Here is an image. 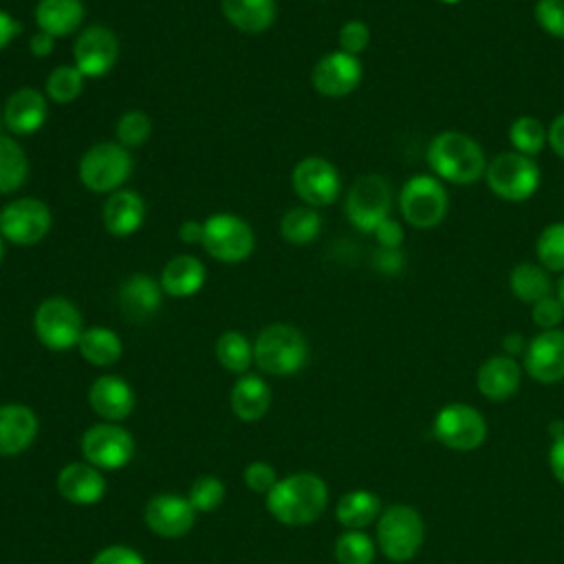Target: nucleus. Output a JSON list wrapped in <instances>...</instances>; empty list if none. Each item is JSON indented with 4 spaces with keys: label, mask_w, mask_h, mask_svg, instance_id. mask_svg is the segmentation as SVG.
<instances>
[{
    "label": "nucleus",
    "mask_w": 564,
    "mask_h": 564,
    "mask_svg": "<svg viewBox=\"0 0 564 564\" xmlns=\"http://www.w3.org/2000/svg\"><path fill=\"white\" fill-rule=\"evenodd\" d=\"M4 249H7V240H4L2 234H0V262H2V258H4Z\"/></svg>",
    "instance_id": "nucleus-57"
},
{
    "label": "nucleus",
    "mask_w": 564,
    "mask_h": 564,
    "mask_svg": "<svg viewBox=\"0 0 564 564\" xmlns=\"http://www.w3.org/2000/svg\"><path fill=\"white\" fill-rule=\"evenodd\" d=\"M555 295L562 300V304H564V273H562V278L557 280V289H555Z\"/></svg>",
    "instance_id": "nucleus-56"
},
{
    "label": "nucleus",
    "mask_w": 564,
    "mask_h": 564,
    "mask_svg": "<svg viewBox=\"0 0 564 564\" xmlns=\"http://www.w3.org/2000/svg\"><path fill=\"white\" fill-rule=\"evenodd\" d=\"M375 551V542L355 529H348L335 542V560L339 564H372Z\"/></svg>",
    "instance_id": "nucleus-40"
},
{
    "label": "nucleus",
    "mask_w": 564,
    "mask_h": 564,
    "mask_svg": "<svg viewBox=\"0 0 564 564\" xmlns=\"http://www.w3.org/2000/svg\"><path fill=\"white\" fill-rule=\"evenodd\" d=\"M225 20L242 33H264L278 18L275 0H220Z\"/></svg>",
    "instance_id": "nucleus-28"
},
{
    "label": "nucleus",
    "mask_w": 564,
    "mask_h": 564,
    "mask_svg": "<svg viewBox=\"0 0 564 564\" xmlns=\"http://www.w3.org/2000/svg\"><path fill=\"white\" fill-rule=\"evenodd\" d=\"M218 364L234 375H245L253 364V344L238 330H225L214 346Z\"/></svg>",
    "instance_id": "nucleus-35"
},
{
    "label": "nucleus",
    "mask_w": 564,
    "mask_h": 564,
    "mask_svg": "<svg viewBox=\"0 0 564 564\" xmlns=\"http://www.w3.org/2000/svg\"><path fill=\"white\" fill-rule=\"evenodd\" d=\"M79 355L97 368L115 366L121 359L123 344L119 335L106 326H88L79 337Z\"/></svg>",
    "instance_id": "nucleus-30"
},
{
    "label": "nucleus",
    "mask_w": 564,
    "mask_h": 564,
    "mask_svg": "<svg viewBox=\"0 0 564 564\" xmlns=\"http://www.w3.org/2000/svg\"><path fill=\"white\" fill-rule=\"evenodd\" d=\"M37 436V416L22 403L0 405V456L22 454Z\"/></svg>",
    "instance_id": "nucleus-24"
},
{
    "label": "nucleus",
    "mask_w": 564,
    "mask_h": 564,
    "mask_svg": "<svg viewBox=\"0 0 564 564\" xmlns=\"http://www.w3.org/2000/svg\"><path fill=\"white\" fill-rule=\"evenodd\" d=\"M546 145L555 156L564 159V112H560L546 128Z\"/></svg>",
    "instance_id": "nucleus-49"
},
{
    "label": "nucleus",
    "mask_w": 564,
    "mask_h": 564,
    "mask_svg": "<svg viewBox=\"0 0 564 564\" xmlns=\"http://www.w3.org/2000/svg\"><path fill=\"white\" fill-rule=\"evenodd\" d=\"M520 364L509 355H494L476 370V388L489 401H507L520 388Z\"/></svg>",
    "instance_id": "nucleus-23"
},
{
    "label": "nucleus",
    "mask_w": 564,
    "mask_h": 564,
    "mask_svg": "<svg viewBox=\"0 0 564 564\" xmlns=\"http://www.w3.org/2000/svg\"><path fill=\"white\" fill-rule=\"evenodd\" d=\"M291 187L308 207H328L341 194L339 170L324 156H304L291 170Z\"/></svg>",
    "instance_id": "nucleus-12"
},
{
    "label": "nucleus",
    "mask_w": 564,
    "mask_h": 564,
    "mask_svg": "<svg viewBox=\"0 0 564 564\" xmlns=\"http://www.w3.org/2000/svg\"><path fill=\"white\" fill-rule=\"evenodd\" d=\"M403 253L399 249H379L375 256V264L379 271L383 273H399L401 264H403Z\"/></svg>",
    "instance_id": "nucleus-51"
},
{
    "label": "nucleus",
    "mask_w": 564,
    "mask_h": 564,
    "mask_svg": "<svg viewBox=\"0 0 564 564\" xmlns=\"http://www.w3.org/2000/svg\"><path fill=\"white\" fill-rule=\"evenodd\" d=\"M253 361L262 372L273 377L295 375L308 361V341L293 324H269L253 341Z\"/></svg>",
    "instance_id": "nucleus-3"
},
{
    "label": "nucleus",
    "mask_w": 564,
    "mask_h": 564,
    "mask_svg": "<svg viewBox=\"0 0 564 564\" xmlns=\"http://www.w3.org/2000/svg\"><path fill=\"white\" fill-rule=\"evenodd\" d=\"M425 161L436 178L452 185H471L487 170L482 145L463 130L436 132L425 150Z\"/></svg>",
    "instance_id": "nucleus-1"
},
{
    "label": "nucleus",
    "mask_w": 564,
    "mask_h": 564,
    "mask_svg": "<svg viewBox=\"0 0 564 564\" xmlns=\"http://www.w3.org/2000/svg\"><path fill=\"white\" fill-rule=\"evenodd\" d=\"M145 524L161 538H181L189 533L196 520V511L187 498L176 494H156L145 505Z\"/></svg>",
    "instance_id": "nucleus-19"
},
{
    "label": "nucleus",
    "mask_w": 564,
    "mask_h": 564,
    "mask_svg": "<svg viewBox=\"0 0 564 564\" xmlns=\"http://www.w3.org/2000/svg\"><path fill=\"white\" fill-rule=\"evenodd\" d=\"M203 249L218 262H245L256 249L253 227L238 214L216 212L203 220Z\"/></svg>",
    "instance_id": "nucleus-7"
},
{
    "label": "nucleus",
    "mask_w": 564,
    "mask_h": 564,
    "mask_svg": "<svg viewBox=\"0 0 564 564\" xmlns=\"http://www.w3.org/2000/svg\"><path fill=\"white\" fill-rule=\"evenodd\" d=\"M20 33H22L20 20L9 11L0 9V51H4Z\"/></svg>",
    "instance_id": "nucleus-48"
},
{
    "label": "nucleus",
    "mask_w": 564,
    "mask_h": 564,
    "mask_svg": "<svg viewBox=\"0 0 564 564\" xmlns=\"http://www.w3.org/2000/svg\"><path fill=\"white\" fill-rule=\"evenodd\" d=\"M90 564H145V562L134 549L126 544H112L101 549Z\"/></svg>",
    "instance_id": "nucleus-46"
},
{
    "label": "nucleus",
    "mask_w": 564,
    "mask_h": 564,
    "mask_svg": "<svg viewBox=\"0 0 564 564\" xmlns=\"http://www.w3.org/2000/svg\"><path fill=\"white\" fill-rule=\"evenodd\" d=\"M57 491L73 505H95L106 494V480L95 465L70 463L57 474Z\"/></svg>",
    "instance_id": "nucleus-25"
},
{
    "label": "nucleus",
    "mask_w": 564,
    "mask_h": 564,
    "mask_svg": "<svg viewBox=\"0 0 564 564\" xmlns=\"http://www.w3.org/2000/svg\"><path fill=\"white\" fill-rule=\"evenodd\" d=\"M29 176V159L13 134H0V194L18 192Z\"/></svg>",
    "instance_id": "nucleus-33"
},
{
    "label": "nucleus",
    "mask_w": 564,
    "mask_h": 564,
    "mask_svg": "<svg viewBox=\"0 0 564 564\" xmlns=\"http://www.w3.org/2000/svg\"><path fill=\"white\" fill-rule=\"evenodd\" d=\"M549 432H551V436H553V438L562 436V434H564V423H562V421H553V423H551V427H549Z\"/></svg>",
    "instance_id": "nucleus-55"
},
{
    "label": "nucleus",
    "mask_w": 564,
    "mask_h": 564,
    "mask_svg": "<svg viewBox=\"0 0 564 564\" xmlns=\"http://www.w3.org/2000/svg\"><path fill=\"white\" fill-rule=\"evenodd\" d=\"M132 174V154L117 141L90 145L77 165L82 185L93 194H112L123 187Z\"/></svg>",
    "instance_id": "nucleus-6"
},
{
    "label": "nucleus",
    "mask_w": 564,
    "mask_h": 564,
    "mask_svg": "<svg viewBox=\"0 0 564 564\" xmlns=\"http://www.w3.org/2000/svg\"><path fill=\"white\" fill-rule=\"evenodd\" d=\"M322 231V216L315 207L295 205L280 218V236L291 245H308Z\"/></svg>",
    "instance_id": "nucleus-34"
},
{
    "label": "nucleus",
    "mask_w": 564,
    "mask_h": 564,
    "mask_svg": "<svg viewBox=\"0 0 564 564\" xmlns=\"http://www.w3.org/2000/svg\"><path fill=\"white\" fill-rule=\"evenodd\" d=\"M33 330L44 348L64 352L79 344L84 333V317L68 297L53 295L37 304L33 313Z\"/></svg>",
    "instance_id": "nucleus-10"
},
{
    "label": "nucleus",
    "mask_w": 564,
    "mask_h": 564,
    "mask_svg": "<svg viewBox=\"0 0 564 564\" xmlns=\"http://www.w3.org/2000/svg\"><path fill=\"white\" fill-rule=\"evenodd\" d=\"M88 403L95 414L108 423H119L128 419L134 410V392L117 375H101L93 381L88 390Z\"/></svg>",
    "instance_id": "nucleus-22"
},
{
    "label": "nucleus",
    "mask_w": 564,
    "mask_h": 564,
    "mask_svg": "<svg viewBox=\"0 0 564 564\" xmlns=\"http://www.w3.org/2000/svg\"><path fill=\"white\" fill-rule=\"evenodd\" d=\"M163 295L165 293L156 278L148 273H132L121 282L117 300L123 317L141 324L156 315V311L161 308Z\"/></svg>",
    "instance_id": "nucleus-20"
},
{
    "label": "nucleus",
    "mask_w": 564,
    "mask_h": 564,
    "mask_svg": "<svg viewBox=\"0 0 564 564\" xmlns=\"http://www.w3.org/2000/svg\"><path fill=\"white\" fill-rule=\"evenodd\" d=\"M399 214L414 229L438 227L449 209V194L434 174L410 176L399 192Z\"/></svg>",
    "instance_id": "nucleus-5"
},
{
    "label": "nucleus",
    "mask_w": 564,
    "mask_h": 564,
    "mask_svg": "<svg viewBox=\"0 0 564 564\" xmlns=\"http://www.w3.org/2000/svg\"><path fill=\"white\" fill-rule=\"evenodd\" d=\"M381 511V500L368 489H352L344 494L335 507V518L341 527L361 531Z\"/></svg>",
    "instance_id": "nucleus-32"
},
{
    "label": "nucleus",
    "mask_w": 564,
    "mask_h": 564,
    "mask_svg": "<svg viewBox=\"0 0 564 564\" xmlns=\"http://www.w3.org/2000/svg\"><path fill=\"white\" fill-rule=\"evenodd\" d=\"M278 482V474L269 463L253 460L245 467V485L256 494H269Z\"/></svg>",
    "instance_id": "nucleus-45"
},
{
    "label": "nucleus",
    "mask_w": 564,
    "mask_h": 564,
    "mask_svg": "<svg viewBox=\"0 0 564 564\" xmlns=\"http://www.w3.org/2000/svg\"><path fill=\"white\" fill-rule=\"evenodd\" d=\"M531 319L542 330L557 328L562 324V319H564V304H562V300L555 293L538 300L535 304H531Z\"/></svg>",
    "instance_id": "nucleus-44"
},
{
    "label": "nucleus",
    "mask_w": 564,
    "mask_h": 564,
    "mask_svg": "<svg viewBox=\"0 0 564 564\" xmlns=\"http://www.w3.org/2000/svg\"><path fill=\"white\" fill-rule=\"evenodd\" d=\"M178 240L185 245H200L203 242V223L196 218H187L178 225Z\"/></svg>",
    "instance_id": "nucleus-53"
},
{
    "label": "nucleus",
    "mask_w": 564,
    "mask_h": 564,
    "mask_svg": "<svg viewBox=\"0 0 564 564\" xmlns=\"http://www.w3.org/2000/svg\"><path fill=\"white\" fill-rule=\"evenodd\" d=\"M82 454L97 469H121L132 460L134 441L117 423H97L84 432Z\"/></svg>",
    "instance_id": "nucleus-15"
},
{
    "label": "nucleus",
    "mask_w": 564,
    "mask_h": 564,
    "mask_svg": "<svg viewBox=\"0 0 564 564\" xmlns=\"http://www.w3.org/2000/svg\"><path fill=\"white\" fill-rule=\"evenodd\" d=\"M337 44H339V51L359 57L370 44V26L357 18L346 20L337 31Z\"/></svg>",
    "instance_id": "nucleus-43"
},
{
    "label": "nucleus",
    "mask_w": 564,
    "mask_h": 564,
    "mask_svg": "<svg viewBox=\"0 0 564 564\" xmlns=\"http://www.w3.org/2000/svg\"><path fill=\"white\" fill-rule=\"evenodd\" d=\"M189 505L194 507V511L198 513H212L216 511L223 500H225V485L220 482V478L216 476H198L192 487H189V496H187Z\"/></svg>",
    "instance_id": "nucleus-41"
},
{
    "label": "nucleus",
    "mask_w": 564,
    "mask_h": 564,
    "mask_svg": "<svg viewBox=\"0 0 564 564\" xmlns=\"http://www.w3.org/2000/svg\"><path fill=\"white\" fill-rule=\"evenodd\" d=\"M538 264L549 273H564V220L549 223L535 238Z\"/></svg>",
    "instance_id": "nucleus-38"
},
{
    "label": "nucleus",
    "mask_w": 564,
    "mask_h": 564,
    "mask_svg": "<svg viewBox=\"0 0 564 564\" xmlns=\"http://www.w3.org/2000/svg\"><path fill=\"white\" fill-rule=\"evenodd\" d=\"M509 291L524 304H535L538 300L553 293V282L549 271L535 262H518L509 271Z\"/></svg>",
    "instance_id": "nucleus-31"
},
{
    "label": "nucleus",
    "mask_w": 564,
    "mask_h": 564,
    "mask_svg": "<svg viewBox=\"0 0 564 564\" xmlns=\"http://www.w3.org/2000/svg\"><path fill=\"white\" fill-rule=\"evenodd\" d=\"M86 77L75 64H59L55 66L44 82V95L53 104H73L84 93Z\"/></svg>",
    "instance_id": "nucleus-36"
},
{
    "label": "nucleus",
    "mask_w": 564,
    "mask_h": 564,
    "mask_svg": "<svg viewBox=\"0 0 564 564\" xmlns=\"http://www.w3.org/2000/svg\"><path fill=\"white\" fill-rule=\"evenodd\" d=\"M533 18L544 33L564 40V0H538Z\"/></svg>",
    "instance_id": "nucleus-42"
},
{
    "label": "nucleus",
    "mask_w": 564,
    "mask_h": 564,
    "mask_svg": "<svg viewBox=\"0 0 564 564\" xmlns=\"http://www.w3.org/2000/svg\"><path fill=\"white\" fill-rule=\"evenodd\" d=\"M84 15L86 9L82 0H37L33 11L35 26L55 40L77 33Z\"/></svg>",
    "instance_id": "nucleus-27"
},
{
    "label": "nucleus",
    "mask_w": 564,
    "mask_h": 564,
    "mask_svg": "<svg viewBox=\"0 0 564 564\" xmlns=\"http://www.w3.org/2000/svg\"><path fill=\"white\" fill-rule=\"evenodd\" d=\"M502 350H505V355H509V357H513V355H518V352L524 355L527 341H524V337H522L520 333H509V335H505V339H502Z\"/></svg>",
    "instance_id": "nucleus-54"
},
{
    "label": "nucleus",
    "mask_w": 564,
    "mask_h": 564,
    "mask_svg": "<svg viewBox=\"0 0 564 564\" xmlns=\"http://www.w3.org/2000/svg\"><path fill=\"white\" fill-rule=\"evenodd\" d=\"M53 225L51 207L35 196H22L2 207L0 234L9 245L31 247L42 242Z\"/></svg>",
    "instance_id": "nucleus-11"
},
{
    "label": "nucleus",
    "mask_w": 564,
    "mask_h": 564,
    "mask_svg": "<svg viewBox=\"0 0 564 564\" xmlns=\"http://www.w3.org/2000/svg\"><path fill=\"white\" fill-rule=\"evenodd\" d=\"M379 249H401L403 245V238H405V231H403V225L394 218H386L375 231H372Z\"/></svg>",
    "instance_id": "nucleus-47"
},
{
    "label": "nucleus",
    "mask_w": 564,
    "mask_h": 564,
    "mask_svg": "<svg viewBox=\"0 0 564 564\" xmlns=\"http://www.w3.org/2000/svg\"><path fill=\"white\" fill-rule=\"evenodd\" d=\"M150 134H152V119L141 108H130L121 112L115 123L117 143L123 145L126 150L143 145L150 139Z\"/></svg>",
    "instance_id": "nucleus-39"
},
{
    "label": "nucleus",
    "mask_w": 564,
    "mask_h": 564,
    "mask_svg": "<svg viewBox=\"0 0 564 564\" xmlns=\"http://www.w3.org/2000/svg\"><path fill=\"white\" fill-rule=\"evenodd\" d=\"M361 79H364L361 59L339 48L322 55L311 70V84L315 93L328 99H341L350 95L352 90H357Z\"/></svg>",
    "instance_id": "nucleus-16"
},
{
    "label": "nucleus",
    "mask_w": 564,
    "mask_h": 564,
    "mask_svg": "<svg viewBox=\"0 0 564 564\" xmlns=\"http://www.w3.org/2000/svg\"><path fill=\"white\" fill-rule=\"evenodd\" d=\"M269 513L289 527H304L315 522L328 502L326 482L311 471H297L275 482L264 496Z\"/></svg>",
    "instance_id": "nucleus-2"
},
{
    "label": "nucleus",
    "mask_w": 564,
    "mask_h": 564,
    "mask_svg": "<svg viewBox=\"0 0 564 564\" xmlns=\"http://www.w3.org/2000/svg\"><path fill=\"white\" fill-rule=\"evenodd\" d=\"M53 48H55V37L44 33V31H40V29L29 37V51L37 59L48 57L53 53Z\"/></svg>",
    "instance_id": "nucleus-50"
},
{
    "label": "nucleus",
    "mask_w": 564,
    "mask_h": 564,
    "mask_svg": "<svg viewBox=\"0 0 564 564\" xmlns=\"http://www.w3.org/2000/svg\"><path fill=\"white\" fill-rule=\"evenodd\" d=\"M392 209V189L381 174H361L352 181L344 198V214L348 223L361 231L372 234Z\"/></svg>",
    "instance_id": "nucleus-8"
},
{
    "label": "nucleus",
    "mask_w": 564,
    "mask_h": 564,
    "mask_svg": "<svg viewBox=\"0 0 564 564\" xmlns=\"http://www.w3.org/2000/svg\"><path fill=\"white\" fill-rule=\"evenodd\" d=\"M549 465L553 476L564 485V434L553 438L551 447H549Z\"/></svg>",
    "instance_id": "nucleus-52"
},
{
    "label": "nucleus",
    "mask_w": 564,
    "mask_h": 564,
    "mask_svg": "<svg viewBox=\"0 0 564 564\" xmlns=\"http://www.w3.org/2000/svg\"><path fill=\"white\" fill-rule=\"evenodd\" d=\"M48 117V99L33 86L13 90L2 108V123L13 137L35 134Z\"/></svg>",
    "instance_id": "nucleus-18"
},
{
    "label": "nucleus",
    "mask_w": 564,
    "mask_h": 564,
    "mask_svg": "<svg viewBox=\"0 0 564 564\" xmlns=\"http://www.w3.org/2000/svg\"><path fill=\"white\" fill-rule=\"evenodd\" d=\"M441 2H445V4H456V2H460V0H441Z\"/></svg>",
    "instance_id": "nucleus-58"
},
{
    "label": "nucleus",
    "mask_w": 564,
    "mask_h": 564,
    "mask_svg": "<svg viewBox=\"0 0 564 564\" xmlns=\"http://www.w3.org/2000/svg\"><path fill=\"white\" fill-rule=\"evenodd\" d=\"M229 401H231V412L240 421L256 423L267 414V410L271 405V388L262 377L245 372L234 383Z\"/></svg>",
    "instance_id": "nucleus-29"
},
{
    "label": "nucleus",
    "mask_w": 564,
    "mask_h": 564,
    "mask_svg": "<svg viewBox=\"0 0 564 564\" xmlns=\"http://www.w3.org/2000/svg\"><path fill=\"white\" fill-rule=\"evenodd\" d=\"M524 370L538 383H557L564 379V330L538 333L524 350Z\"/></svg>",
    "instance_id": "nucleus-17"
},
{
    "label": "nucleus",
    "mask_w": 564,
    "mask_h": 564,
    "mask_svg": "<svg viewBox=\"0 0 564 564\" xmlns=\"http://www.w3.org/2000/svg\"><path fill=\"white\" fill-rule=\"evenodd\" d=\"M434 436L449 449L471 452L485 443L487 423L469 403H447L434 416Z\"/></svg>",
    "instance_id": "nucleus-13"
},
{
    "label": "nucleus",
    "mask_w": 564,
    "mask_h": 564,
    "mask_svg": "<svg viewBox=\"0 0 564 564\" xmlns=\"http://www.w3.org/2000/svg\"><path fill=\"white\" fill-rule=\"evenodd\" d=\"M145 200L139 192L121 187L104 200L101 207V223L104 229L115 238H128L137 234L145 220Z\"/></svg>",
    "instance_id": "nucleus-21"
},
{
    "label": "nucleus",
    "mask_w": 564,
    "mask_h": 564,
    "mask_svg": "<svg viewBox=\"0 0 564 564\" xmlns=\"http://www.w3.org/2000/svg\"><path fill=\"white\" fill-rule=\"evenodd\" d=\"M540 181L542 172L535 159L516 150H505L496 154L485 170V183L489 192L507 203L529 200L538 192Z\"/></svg>",
    "instance_id": "nucleus-4"
},
{
    "label": "nucleus",
    "mask_w": 564,
    "mask_h": 564,
    "mask_svg": "<svg viewBox=\"0 0 564 564\" xmlns=\"http://www.w3.org/2000/svg\"><path fill=\"white\" fill-rule=\"evenodd\" d=\"M425 538L421 513L410 505H390L381 511L377 522V544L392 562L412 560Z\"/></svg>",
    "instance_id": "nucleus-9"
},
{
    "label": "nucleus",
    "mask_w": 564,
    "mask_h": 564,
    "mask_svg": "<svg viewBox=\"0 0 564 564\" xmlns=\"http://www.w3.org/2000/svg\"><path fill=\"white\" fill-rule=\"evenodd\" d=\"M507 137L516 152L538 156L546 145V126L533 115H520L511 121Z\"/></svg>",
    "instance_id": "nucleus-37"
},
{
    "label": "nucleus",
    "mask_w": 564,
    "mask_h": 564,
    "mask_svg": "<svg viewBox=\"0 0 564 564\" xmlns=\"http://www.w3.org/2000/svg\"><path fill=\"white\" fill-rule=\"evenodd\" d=\"M0 216H2V207H0Z\"/></svg>",
    "instance_id": "nucleus-59"
},
{
    "label": "nucleus",
    "mask_w": 564,
    "mask_h": 564,
    "mask_svg": "<svg viewBox=\"0 0 564 564\" xmlns=\"http://www.w3.org/2000/svg\"><path fill=\"white\" fill-rule=\"evenodd\" d=\"M205 278L207 269L203 260L192 253H176L163 264L159 282L170 297H192L203 289Z\"/></svg>",
    "instance_id": "nucleus-26"
},
{
    "label": "nucleus",
    "mask_w": 564,
    "mask_h": 564,
    "mask_svg": "<svg viewBox=\"0 0 564 564\" xmlns=\"http://www.w3.org/2000/svg\"><path fill=\"white\" fill-rule=\"evenodd\" d=\"M119 59V37L104 24L84 26L73 42V64L86 79H99Z\"/></svg>",
    "instance_id": "nucleus-14"
}]
</instances>
